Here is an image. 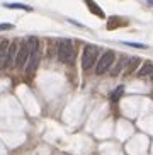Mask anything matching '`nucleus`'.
I'll return each instance as SVG.
<instances>
[{
    "mask_svg": "<svg viewBox=\"0 0 153 155\" xmlns=\"http://www.w3.org/2000/svg\"><path fill=\"white\" fill-rule=\"evenodd\" d=\"M17 45L15 43H12V45L9 46V51H7V58H5L4 65H2V68H7V67H10V63H12V60H15V56H17Z\"/></svg>",
    "mask_w": 153,
    "mask_h": 155,
    "instance_id": "nucleus-6",
    "label": "nucleus"
},
{
    "mask_svg": "<svg viewBox=\"0 0 153 155\" xmlns=\"http://www.w3.org/2000/svg\"><path fill=\"white\" fill-rule=\"evenodd\" d=\"M58 60L61 63H72L75 60V48L70 39H63L58 45Z\"/></svg>",
    "mask_w": 153,
    "mask_h": 155,
    "instance_id": "nucleus-2",
    "label": "nucleus"
},
{
    "mask_svg": "<svg viewBox=\"0 0 153 155\" xmlns=\"http://www.w3.org/2000/svg\"><path fill=\"white\" fill-rule=\"evenodd\" d=\"M141 63V58H138V56H135V58H129V61H128V67H126V75H131V73L136 70V67Z\"/></svg>",
    "mask_w": 153,
    "mask_h": 155,
    "instance_id": "nucleus-9",
    "label": "nucleus"
},
{
    "mask_svg": "<svg viewBox=\"0 0 153 155\" xmlns=\"http://www.w3.org/2000/svg\"><path fill=\"white\" fill-rule=\"evenodd\" d=\"M27 45H29V50H31V56H29V61H27V73H34L39 65V39L34 36H31L27 39Z\"/></svg>",
    "mask_w": 153,
    "mask_h": 155,
    "instance_id": "nucleus-1",
    "label": "nucleus"
},
{
    "mask_svg": "<svg viewBox=\"0 0 153 155\" xmlns=\"http://www.w3.org/2000/svg\"><path fill=\"white\" fill-rule=\"evenodd\" d=\"M122 94H124V85H119V87L116 89V91L112 92V96H111V99H112L114 102H116V101H119V97H121Z\"/></svg>",
    "mask_w": 153,
    "mask_h": 155,
    "instance_id": "nucleus-12",
    "label": "nucleus"
},
{
    "mask_svg": "<svg viewBox=\"0 0 153 155\" xmlns=\"http://www.w3.org/2000/svg\"><path fill=\"white\" fill-rule=\"evenodd\" d=\"M95 60H97V48L92 45H87L83 48V55H82V68L89 70L94 65Z\"/></svg>",
    "mask_w": 153,
    "mask_h": 155,
    "instance_id": "nucleus-4",
    "label": "nucleus"
},
{
    "mask_svg": "<svg viewBox=\"0 0 153 155\" xmlns=\"http://www.w3.org/2000/svg\"><path fill=\"white\" fill-rule=\"evenodd\" d=\"M128 61H129V58H126V56H122V60L119 61V63H117V67H116V68H114L112 72H111V75H117V73H119L122 68H124V67H126V63H128Z\"/></svg>",
    "mask_w": 153,
    "mask_h": 155,
    "instance_id": "nucleus-11",
    "label": "nucleus"
},
{
    "mask_svg": "<svg viewBox=\"0 0 153 155\" xmlns=\"http://www.w3.org/2000/svg\"><path fill=\"white\" fill-rule=\"evenodd\" d=\"M148 4H150V5H153V0H148Z\"/></svg>",
    "mask_w": 153,
    "mask_h": 155,
    "instance_id": "nucleus-15",
    "label": "nucleus"
},
{
    "mask_svg": "<svg viewBox=\"0 0 153 155\" xmlns=\"http://www.w3.org/2000/svg\"><path fill=\"white\" fill-rule=\"evenodd\" d=\"M10 29H14V24H9V22L0 24V31H10Z\"/></svg>",
    "mask_w": 153,
    "mask_h": 155,
    "instance_id": "nucleus-14",
    "label": "nucleus"
},
{
    "mask_svg": "<svg viewBox=\"0 0 153 155\" xmlns=\"http://www.w3.org/2000/svg\"><path fill=\"white\" fill-rule=\"evenodd\" d=\"M151 73H153V63L145 61L143 67L138 70V77H146V75H151Z\"/></svg>",
    "mask_w": 153,
    "mask_h": 155,
    "instance_id": "nucleus-8",
    "label": "nucleus"
},
{
    "mask_svg": "<svg viewBox=\"0 0 153 155\" xmlns=\"http://www.w3.org/2000/svg\"><path fill=\"white\" fill-rule=\"evenodd\" d=\"M29 56H31V50H29V45L27 43H22L19 46L17 56H15V67L17 68H22L24 65L29 61Z\"/></svg>",
    "mask_w": 153,
    "mask_h": 155,
    "instance_id": "nucleus-5",
    "label": "nucleus"
},
{
    "mask_svg": "<svg viewBox=\"0 0 153 155\" xmlns=\"http://www.w3.org/2000/svg\"><path fill=\"white\" fill-rule=\"evenodd\" d=\"M126 46H131V48H140V50H146L148 46L146 45H141V43H124Z\"/></svg>",
    "mask_w": 153,
    "mask_h": 155,
    "instance_id": "nucleus-13",
    "label": "nucleus"
},
{
    "mask_svg": "<svg viewBox=\"0 0 153 155\" xmlns=\"http://www.w3.org/2000/svg\"><path fill=\"white\" fill-rule=\"evenodd\" d=\"M83 2H85V4L89 5V9H90V12H92V14H95L97 17H100V19H104V17H106V14L102 12V9H100L99 5L95 4L94 0H83Z\"/></svg>",
    "mask_w": 153,
    "mask_h": 155,
    "instance_id": "nucleus-7",
    "label": "nucleus"
},
{
    "mask_svg": "<svg viewBox=\"0 0 153 155\" xmlns=\"http://www.w3.org/2000/svg\"><path fill=\"white\" fill-rule=\"evenodd\" d=\"M114 58H116V55H114V51H106L102 56L99 58V61H97V67H95V73L97 75H104V73L107 72L111 67H112L114 63Z\"/></svg>",
    "mask_w": 153,
    "mask_h": 155,
    "instance_id": "nucleus-3",
    "label": "nucleus"
},
{
    "mask_svg": "<svg viewBox=\"0 0 153 155\" xmlns=\"http://www.w3.org/2000/svg\"><path fill=\"white\" fill-rule=\"evenodd\" d=\"M151 82H153V73H151Z\"/></svg>",
    "mask_w": 153,
    "mask_h": 155,
    "instance_id": "nucleus-16",
    "label": "nucleus"
},
{
    "mask_svg": "<svg viewBox=\"0 0 153 155\" xmlns=\"http://www.w3.org/2000/svg\"><path fill=\"white\" fill-rule=\"evenodd\" d=\"M7 9H21V10H29L31 12L32 7L31 5H26V4H4Z\"/></svg>",
    "mask_w": 153,
    "mask_h": 155,
    "instance_id": "nucleus-10",
    "label": "nucleus"
}]
</instances>
